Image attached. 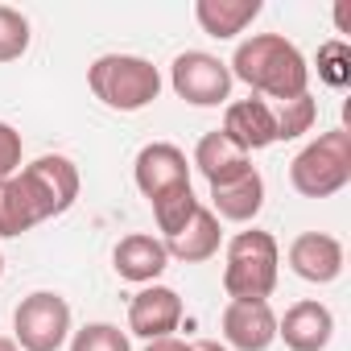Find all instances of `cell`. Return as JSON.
<instances>
[{
  "instance_id": "cell-18",
  "label": "cell",
  "mask_w": 351,
  "mask_h": 351,
  "mask_svg": "<svg viewBox=\"0 0 351 351\" xmlns=\"http://www.w3.org/2000/svg\"><path fill=\"white\" fill-rule=\"evenodd\" d=\"M38 223H46L42 207L34 203L29 186L21 182V173L0 182V240H13V236H25L34 232Z\"/></svg>"
},
{
  "instance_id": "cell-17",
  "label": "cell",
  "mask_w": 351,
  "mask_h": 351,
  "mask_svg": "<svg viewBox=\"0 0 351 351\" xmlns=\"http://www.w3.org/2000/svg\"><path fill=\"white\" fill-rule=\"evenodd\" d=\"M261 9H265L261 0H199L195 21L203 25V34H211L219 42H232L261 17Z\"/></svg>"
},
{
  "instance_id": "cell-21",
  "label": "cell",
  "mask_w": 351,
  "mask_h": 351,
  "mask_svg": "<svg viewBox=\"0 0 351 351\" xmlns=\"http://www.w3.org/2000/svg\"><path fill=\"white\" fill-rule=\"evenodd\" d=\"M199 207H203V203L195 199V191H191V186H178V191L153 199V219H157V228H161L165 240H169V236H178V232L191 223V215H195Z\"/></svg>"
},
{
  "instance_id": "cell-8",
  "label": "cell",
  "mask_w": 351,
  "mask_h": 351,
  "mask_svg": "<svg viewBox=\"0 0 351 351\" xmlns=\"http://www.w3.org/2000/svg\"><path fill=\"white\" fill-rule=\"evenodd\" d=\"M132 178H136V191L153 203L169 191H178V186H191V161L178 145H169V141H153L136 153L132 161Z\"/></svg>"
},
{
  "instance_id": "cell-1",
  "label": "cell",
  "mask_w": 351,
  "mask_h": 351,
  "mask_svg": "<svg viewBox=\"0 0 351 351\" xmlns=\"http://www.w3.org/2000/svg\"><path fill=\"white\" fill-rule=\"evenodd\" d=\"M228 71H232V79L248 83L252 91H261L277 104L310 91V66H306L302 50L281 34H252L248 42H240Z\"/></svg>"
},
{
  "instance_id": "cell-7",
  "label": "cell",
  "mask_w": 351,
  "mask_h": 351,
  "mask_svg": "<svg viewBox=\"0 0 351 351\" xmlns=\"http://www.w3.org/2000/svg\"><path fill=\"white\" fill-rule=\"evenodd\" d=\"M17 173H21V182L29 186V195H34V203L42 207L46 219L66 215L75 207V199H79V169L62 153H46V157L21 165Z\"/></svg>"
},
{
  "instance_id": "cell-23",
  "label": "cell",
  "mask_w": 351,
  "mask_h": 351,
  "mask_svg": "<svg viewBox=\"0 0 351 351\" xmlns=\"http://www.w3.org/2000/svg\"><path fill=\"white\" fill-rule=\"evenodd\" d=\"M318 79L326 87H339V91L351 83V46L347 42L330 38V42L318 46Z\"/></svg>"
},
{
  "instance_id": "cell-28",
  "label": "cell",
  "mask_w": 351,
  "mask_h": 351,
  "mask_svg": "<svg viewBox=\"0 0 351 351\" xmlns=\"http://www.w3.org/2000/svg\"><path fill=\"white\" fill-rule=\"evenodd\" d=\"M0 351H21V347H17L13 339H5V335H0Z\"/></svg>"
},
{
  "instance_id": "cell-27",
  "label": "cell",
  "mask_w": 351,
  "mask_h": 351,
  "mask_svg": "<svg viewBox=\"0 0 351 351\" xmlns=\"http://www.w3.org/2000/svg\"><path fill=\"white\" fill-rule=\"evenodd\" d=\"M191 351H228V347L215 343V339H199V343H191Z\"/></svg>"
},
{
  "instance_id": "cell-12",
  "label": "cell",
  "mask_w": 351,
  "mask_h": 351,
  "mask_svg": "<svg viewBox=\"0 0 351 351\" xmlns=\"http://www.w3.org/2000/svg\"><path fill=\"white\" fill-rule=\"evenodd\" d=\"M289 269L310 285H330L343 273V244L326 232H302L289 244Z\"/></svg>"
},
{
  "instance_id": "cell-15",
  "label": "cell",
  "mask_w": 351,
  "mask_h": 351,
  "mask_svg": "<svg viewBox=\"0 0 351 351\" xmlns=\"http://www.w3.org/2000/svg\"><path fill=\"white\" fill-rule=\"evenodd\" d=\"M244 153H256V149H269L277 141V128H273V108L265 99H236L228 104V116H223V128Z\"/></svg>"
},
{
  "instance_id": "cell-29",
  "label": "cell",
  "mask_w": 351,
  "mask_h": 351,
  "mask_svg": "<svg viewBox=\"0 0 351 351\" xmlns=\"http://www.w3.org/2000/svg\"><path fill=\"white\" fill-rule=\"evenodd\" d=\"M0 273H5V256H0Z\"/></svg>"
},
{
  "instance_id": "cell-16",
  "label": "cell",
  "mask_w": 351,
  "mask_h": 351,
  "mask_svg": "<svg viewBox=\"0 0 351 351\" xmlns=\"http://www.w3.org/2000/svg\"><path fill=\"white\" fill-rule=\"evenodd\" d=\"M161 244H165V252H169L173 261H182V265H203V261H211V256L219 252L223 232H219L215 211H211V207H199V211L191 215V223H186L178 236H169V240H161Z\"/></svg>"
},
{
  "instance_id": "cell-22",
  "label": "cell",
  "mask_w": 351,
  "mask_h": 351,
  "mask_svg": "<svg viewBox=\"0 0 351 351\" xmlns=\"http://www.w3.org/2000/svg\"><path fill=\"white\" fill-rule=\"evenodd\" d=\"M29 17L13 5H0V62H17L29 50Z\"/></svg>"
},
{
  "instance_id": "cell-10",
  "label": "cell",
  "mask_w": 351,
  "mask_h": 351,
  "mask_svg": "<svg viewBox=\"0 0 351 351\" xmlns=\"http://www.w3.org/2000/svg\"><path fill=\"white\" fill-rule=\"evenodd\" d=\"M182 322V298L169 285H145L132 302H128V330L141 339H169Z\"/></svg>"
},
{
  "instance_id": "cell-19",
  "label": "cell",
  "mask_w": 351,
  "mask_h": 351,
  "mask_svg": "<svg viewBox=\"0 0 351 351\" xmlns=\"http://www.w3.org/2000/svg\"><path fill=\"white\" fill-rule=\"evenodd\" d=\"M252 161H248V153L228 136V132H207L199 145H195V169L203 173L207 182H223V178H232V173H240V169H248Z\"/></svg>"
},
{
  "instance_id": "cell-11",
  "label": "cell",
  "mask_w": 351,
  "mask_h": 351,
  "mask_svg": "<svg viewBox=\"0 0 351 351\" xmlns=\"http://www.w3.org/2000/svg\"><path fill=\"white\" fill-rule=\"evenodd\" d=\"M261 207H265V178H261L256 165L232 173V178H223V182H211V211H215V219L248 223V219L261 215Z\"/></svg>"
},
{
  "instance_id": "cell-20",
  "label": "cell",
  "mask_w": 351,
  "mask_h": 351,
  "mask_svg": "<svg viewBox=\"0 0 351 351\" xmlns=\"http://www.w3.org/2000/svg\"><path fill=\"white\" fill-rule=\"evenodd\" d=\"M314 120H318V99L306 91V95H293V99H285V104H277V112H273V128H277V141H298V136H306L310 128H314Z\"/></svg>"
},
{
  "instance_id": "cell-3",
  "label": "cell",
  "mask_w": 351,
  "mask_h": 351,
  "mask_svg": "<svg viewBox=\"0 0 351 351\" xmlns=\"http://www.w3.org/2000/svg\"><path fill=\"white\" fill-rule=\"evenodd\" d=\"M277 265L281 248L269 232H240L228 244V265H223V289L232 302H269L277 289Z\"/></svg>"
},
{
  "instance_id": "cell-13",
  "label": "cell",
  "mask_w": 351,
  "mask_h": 351,
  "mask_svg": "<svg viewBox=\"0 0 351 351\" xmlns=\"http://www.w3.org/2000/svg\"><path fill=\"white\" fill-rule=\"evenodd\" d=\"M112 265L120 273V281H132V285H157V277L169 269V252L157 236L149 232H132L116 244L112 252Z\"/></svg>"
},
{
  "instance_id": "cell-25",
  "label": "cell",
  "mask_w": 351,
  "mask_h": 351,
  "mask_svg": "<svg viewBox=\"0 0 351 351\" xmlns=\"http://www.w3.org/2000/svg\"><path fill=\"white\" fill-rule=\"evenodd\" d=\"M21 169V132L0 120V182Z\"/></svg>"
},
{
  "instance_id": "cell-2",
  "label": "cell",
  "mask_w": 351,
  "mask_h": 351,
  "mask_svg": "<svg viewBox=\"0 0 351 351\" xmlns=\"http://www.w3.org/2000/svg\"><path fill=\"white\" fill-rule=\"evenodd\" d=\"M87 87L112 112H141L161 95V75L141 54H99L87 66Z\"/></svg>"
},
{
  "instance_id": "cell-5",
  "label": "cell",
  "mask_w": 351,
  "mask_h": 351,
  "mask_svg": "<svg viewBox=\"0 0 351 351\" xmlns=\"http://www.w3.org/2000/svg\"><path fill=\"white\" fill-rule=\"evenodd\" d=\"M71 339V306L54 289H38L21 298L13 314V343L21 351H58Z\"/></svg>"
},
{
  "instance_id": "cell-24",
  "label": "cell",
  "mask_w": 351,
  "mask_h": 351,
  "mask_svg": "<svg viewBox=\"0 0 351 351\" xmlns=\"http://www.w3.org/2000/svg\"><path fill=\"white\" fill-rule=\"evenodd\" d=\"M71 351H132L128 335L112 322H87L83 330L71 335Z\"/></svg>"
},
{
  "instance_id": "cell-4",
  "label": "cell",
  "mask_w": 351,
  "mask_h": 351,
  "mask_svg": "<svg viewBox=\"0 0 351 351\" xmlns=\"http://www.w3.org/2000/svg\"><path fill=\"white\" fill-rule=\"evenodd\" d=\"M289 182L306 199H330L351 182V132L330 128L318 141H310L293 165H289Z\"/></svg>"
},
{
  "instance_id": "cell-26",
  "label": "cell",
  "mask_w": 351,
  "mask_h": 351,
  "mask_svg": "<svg viewBox=\"0 0 351 351\" xmlns=\"http://www.w3.org/2000/svg\"><path fill=\"white\" fill-rule=\"evenodd\" d=\"M145 351H191V343H182V339H173V335H169V339H153Z\"/></svg>"
},
{
  "instance_id": "cell-6",
  "label": "cell",
  "mask_w": 351,
  "mask_h": 351,
  "mask_svg": "<svg viewBox=\"0 0 351 351\" xmlns=\"http://www.w3.org/2000/svg\"><path fill=\"white\" fill-rule=\"evenodd\" d=\"M232 71L228 62H219L207 50H186L173 58L169 66V87L178 91V99L195 104V108H219L232 99Z\"/></svg>"
},
{
  "instance_id": "cell-14",
  "label": "cell",
  "mask_w": 351,
  "mask_h": 351,
  "mask_svg": "<svg viewBox=\"0 0 351 351\" xmlns=\"http://www.w3.org/2000/svg\"><path fill=\"white\" fill-rule=\"evenodd\" d=\"M335 335V314L322 302H293L285 318H277V339L289 351H322Z\"/></svg>"
},
{
  "instance_id": "cell-9",
  "label": "cell",
  "mask_w": 351,
  "mask_h": 351,
  "mask_svg": "<svg viewBox=\"0 0 351 351\" xmlns=\"http://www.w3.org/2000/svg\"><path fill=\"white\" fill-rule=\"evenodd\" d=\"M228 351H269L277 343V314L269 302H228L223 310Z\"/></svg>"
}]
</instances>
